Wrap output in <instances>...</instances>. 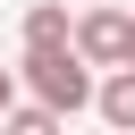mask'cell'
<instances>
[{"label": "cell", "mask_w": 135, "mask_h": 135, "mask_svg": "<svg viewBox=\"0 0 135 135\" xmlns=\"http://www.w3.org/2000/svg\"><path fill=\"white\" fill-rule=\"evenodd\" d=\"M93 110H101V127L135 135V68H127V59H118L110 76H93Z\"/></svg>", "instance_id": "3"}, {"label": "cell", "mask_w": 135, "mask_h": 135, "mask_svg": "<svg viewBox=\"0 0 135 135\" xmlns=\"http://www.w3.org/2000/svg\"><path fill=\"white\" fill-rule=\"evenodd\" d=\"M68 42H76V59H84V68H118V51H127V8L93 0L84 17H68Z\"/></svg>", "instance_id": "2"}, {"label": "cell", "mask_w": 135, "mask_h": 135, "mask_svg": "<svg viewBox=\"0 0 135 135\" xmlns=\"http://www.w3.org/2000/svg\"><path fill=\"white\" fill-rule=\"evenodd\" d=\"M118 59H127V68H135V17H127V51H118Z\"/></svg>", "instance_id": "7"}, {"label": "cell", "mask_w": 135, "mask_h": 135, "mask_svg": "<svg viewBox=\"0 0 135 135\" xmlns=\"http://www.w3.org/2000/svg\"><path fill=\"white\" fill-rule=\"evenodd\" d=\"M0 127H17V135H51V127H59V110H42V101H8V110H0Z\"/></svg>", "instance_id": "5"}, {"label": "cell", "mask_w": 135, "mask_h": 135, "mask_svg": "<svg viewBox=\"0 0 135 135\" xmlns=\"http://www.w3.org/2000/svg\"><path fill=\"white\" fill-rule=\"evenodd\" d=\"M17 84H25L42 110H59V118L93 110V68L76 59V42H25V59H17Z\"/></svg>", "instance_id": "1"}, {"label": "cell", "mask_w": 135, "mask_h": 135, "mask_svg": "<svg viewBox=\"0 0 135 135\" xmlns=\"http://www.w3.org/2000/svg\"><path fill=\"white\" fill-rule=\"evenodd\" d=\"M8 101H17V68H0V110H8Z\"/></svg>", "instance_id": "6"}, {"label": "cell", "mask_w": 135, "mask_h": 135, "mask_svg": "<svg viewBox=\"0 0 135 135\" xmlns=\"http://www.w3.org/2000/svg\"><path fill=\"white\" fill-rule=\"evenodd\" d=\"M25 42H68V0H34L25 8Z\"/></svg>", "instance_id": "4"}]
</instances>
